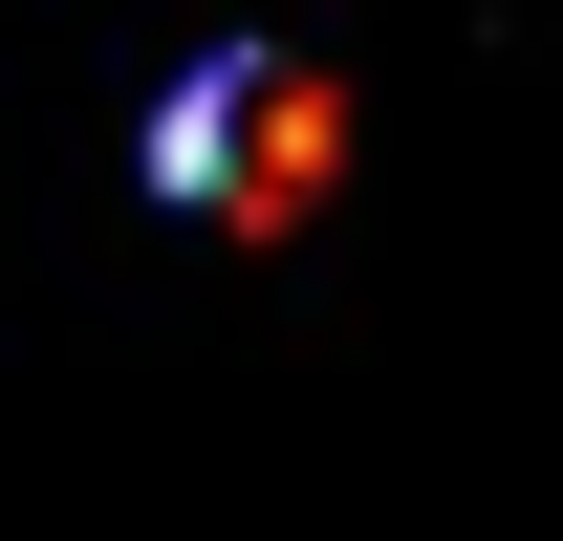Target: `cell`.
<instances>
[{"mask_svg":"<svg viewBox=\"0 0 563 541\" xmlns=\"http://www.w3.org/2000/svg\"><path fill=\"white\" fill-rule=\"evenodd\" d=\"M325 174H347V66H282V44H261V109H239V196H217V239H303Z\"/></svg>","mask_w":563,"mask_h":541,"instance_id":"1","label":"cell"},{"mask_svg":"<svg viewBox=\"0 0 563 541\" xmlns=\"http://www.w3.org/2000/svg\"><path fill=\"white\" fill-rule=\"evenodd\" d=\"M239 109H261V44H239V66H174V109H152V196L174 217L239 196Z\"/></svg>","mask_w":563,"mask_h":541,"instance_id":"2","label":"cell"}]
</instances>
